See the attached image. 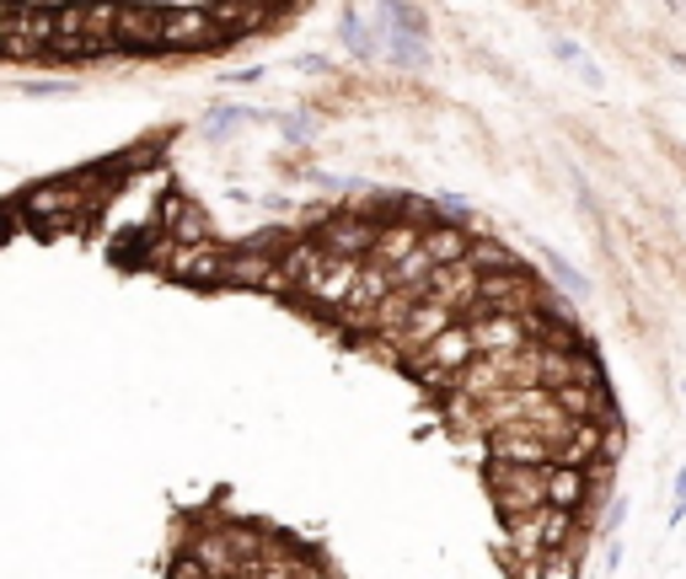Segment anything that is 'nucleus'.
<instances>
[{
	"mask_svg": "<svg viewBox=\"0 0 686 579\" xmlns=\"http://www.w3.org/2000/svg\"><path fill=\"white\" fill-rule=\"evenodd\" d=\"M478 280H483V274H478V269H472L467 258H456V263H445V269H435V274H429V285H424V295H429V301H440L445 312H450V317L461 323V317L472 312V295H478Z\"/></svg>",
	"mask_w": 686,
	"mask_h": 579,
	"instance_id": "obj_8",
	"label": "nucleus"
},
{
	"mask_svg": "<svg viewBox=\"0 0 686 579\" xmlns=\"http://www.w3.org/2000/svg\"><path fill=\"white\" fill-rule=\"evenodd\" d=\"M450 323H456V317L445 312L440 301L418 295V301L407 306V317L398 323V332H392V349H398V360H413V354H418V349H424V343H429V338H435L440 328H450Z\"/></svg>",
	"mask_w": 686,
	"mask_h": 579,
	"instance_id": "obj_6",
	"label": "nucleus"
},
{
	"mask_svg": "<svg viewBox=\"0 0 686 579\" xmlns=\"http://www.w3.org/2000/svg\"><path fill=\"white\" fill-rule=\"evenodd\" d=\"M467 242H472V237H467L456 220H429V226H424V237H418V248L429 252V263H435V269L456 263V258H467Z\"/></svg>",
	"mask_w": 686,
	"mask_h": 579,
	"instance_id": "obj_14",
	"label": "nucleus"
},
{
	"mask_svg": "<svg viewBox=\"0 0 686 579\" xmlns=\"http://www.w3.org/2000/svg\"><path fill=\"white\" fill-rule=\"evenodd\" d=\"M166 579H204L199 558H194V553H177V558H172V569H166Z\"/></svg>",
	"mask_w": 686,
	"mask_h": 579,
	"instance_id": "obj_21",
	"label": "nucleus"
},
{
	"mask_svg": "<svg viewBox=\"0 0 686 579\" xmlns=\"http://www.w3.org/2000/svg\"><path fill=\"white\" fill-rule=\"evenodd\" d=\"M617 569H622V547L611 542V547H606V575H617Z\"/></svg>",
	"mask_w": 686,
	"mask_h": 579,
	"instance_id": "obj_24",
	"label": "nucleus"
},
{
	"mask_svg": "<svg viewBox=\"0 0 686 579\" xmlns=\"http://www.w3.org/2000/svg\"><path fill=\"white\" fill-rule=\"evenodd\" d=\"M671 521H686V467L676 472V510H671Z\"/></svg>",
	"mask_w": 686,
	"mask_h": 579,
	"instance_id": "obj_23",
	"label": "nucleus"
},
{
	"mask_svg": "<svg viewBox=\"0 0 686 579\" xmlns=\"http://www.w3.org/2000/svg\"><path fill=\"white\" fill-rule=\"evenodd\" d=\"M424 226H429V215H381V226H375V242H370V258L392 269L398 258H407V252L418 248Z\"/></svg>",
	"mask_w": 686,
	"mask_h": 579,
	"instance_id": "obj_9",
	"label": "nucleus"
},
{
	"mask_svg": "<svg viewBox=\"0 0 686 579\" xmlns=\"http://www.w3.org/2000/svg\"><path fill=\"white\" fill-rule=\"evenodd\" d=\"M483 446H488V461H521V467H547L553 461V446L531 440L521 429H493V435H483Z\"/></svg>",
	"mask_w": 686,
	"mask_h": 579,
	"instance_id": "obj_12",
	"label": "nucleus"
},
{
	"mask_svg": "<svg viewBox=\"0 0 686 579\" xmlns=\"http://www.w3.org/2000/svg\"><path fill=\"white\" fill-rule=\"evenodd\" d=\"M467 332H472V349H478V354H510V349H525V343H531L525 312H483V317H467Z\"/></svg>",
	"mask_w": 686,
	"mask_h": 579,
	"instance_id": "obj_7",
	"label": "nucleus"
},
{
	"mask_svg": "<svg viewBox=\"0 0 686 579\" xmlns=\"http://www.w3.org/2000/svg\"><path fill=\"white\" fill-rule=\"evenodd\" d=\"M226 33L209 11H194V6H177V11H162L156 17V48H172V54H204V48H220Z\"/></svg>",
	"mask_w": 686,
	"mask_h": 579,
	"instance_id": "obj_4",
	"label": "nucleus"
},
{
	"mask_svg": "<svg viewBox=\"0 0 686 579\" xmlns=\"http://www.w3.org/2000/svg\"><path fill=\"white\" fill-rule=\"evenodd\" d=\"M536 301H542L536 280L515 263V269H504V274H483V280H478V295H472V312H467V317H483V312H531ZM467 317H461V323H467Z\"/></svg>",
	"mask_w": 686,
	"mask_h": 579,
	"instance_id": "obj_5",
	"label": "nucleus"
},
{
	"mask_svg": "<svg viewBox=\"0 0 686 579\" xmlns=\"http://www.w3.org/2000/svg\"><path fill=\"white\" fill-rule=\"evenodd\" d=\"M622 521H628V504H622V499H611V504H606V515H601V526H596V532H601V537H617V526H622Z\"/></svg>",
	"mask_w": 686,
	"mask_h": 579,
	"instance_id": "obj_22",
	"label": "nucleus"
},
{
	"mask_svg": "<svg viewBox=\"0 0 686 579\" xmlns=\"http://www.w3.org/2000/svg\"><path fill=\"white\" fill-rule=\"evenodd\" d=\"M553 54H558L564 65H574V70H579V81H585V86H601V81H606V76H601V65H596V59H590V54H585V48H579L574 39H553Z\"/></svg>",
	"mask_w": 686,
	"mask_h": 579,
	"instance_id": "obj_18",
	"label": "nucleus"
},
{
	"mask_svg": "<svg viewBox=\"0 0 686 579\" xmlns=\"http://www.w3.org/2000/svg\"><path fill=\"white\" fill-rule=\"evenodd\" d=\"M579 558H585V537H574L558 553H542L531 564V579H579Z\"/></svg>",
	"mask_w": 686,
	"mask_h": 579,
	"instance_id": "obj_16",
	"label": "nucleus"
},
{
	"mask_svg": "<svg viewBox=\"0 0 686 579\" xmlns=\"http://www.w3.org/2000/svg\"><path fill=\"white\" fill-rule=\"evenodd\" d=\"M467 263H472L478 274H504V269H515L510 248H499V242H467Z\"/></svg>",
	"mask_w": 686,
	"mask_h": 579,
	"instance_id": "obj_19",
	"label": "nucleus"
},
{
	"mask_svg": "<svg viewBox=\"0 0 686 579\" xmlns=\"http://www.w3.org/2000/svg\"><path fill=\"white\" fill-rule=\"evenodd\" d=\"M483 483L493 504H499V515L510 521V515H525V510H536L542 504V467H521V461H488L483 467Z\"/></svg>",
	"mask_w": 686,
	"mask_h": 579,
	"instance_id": "obj_3",
	"label": "nucleus"
},
{
	"mask_svg": "<svg viewBox=\"0 0 686 579\" xmlns=\"http://www.w3.org/2000/svg\"><path fill=\"white\" fill-rule=\"evenodd\" d=\"M547 274H553V280H558L568 295H590V280H585V274H579L568 258H558V252H547Z\"/></svg>",
	"mask_w": 686,
	"mask_h": 579,
	"instance_id": "obj_20",
	"label": "nucleus"
},
{
	"mask_svg": "<svg viewBox=\"0 0 686 579\" xmlns=\"http://www.w3.org/2000/svg\"><path fill=\"white\" fill-rule=\"evenodd\" d=\"M375 226H381V215H364V209H344L333 205L323 209V220H317V231H312V242L333 258H370V242H375Z\"/></svg>",
	"mask_w": 686,
	"mask_h": 579,
	"instance_id": "obj_1",
	"label": "nucleus"
},
{
	"mask_svg": "<svg viewBox=\"0 0 686 579\" xmlns=\"http://www.w3.org/2000/svg\"><path fill=\"white\" fill-rule=\"evenodd\" d=\"M156 17L151 6H113V43L123 48H156Z\"/></svg>",
	"mask_w": 686,
	"mask_h": 579,
	"instance_id": "obj_13",
	"label": "nucleus"
},
{
	"mask_svg": "<svg viewBox=\"0 0 686 579\" xmlns=\"http://www.w3.org/2000/svg\"><path fill=\"white\" fill-rule=\"evenodd\" d=\"M478 349H472V332H467V323H450V328H440L413 360H403L407 371L418 375V381H435V386H450V375L461 371L467 360H472Z\"/></svg>",
	"mask_w": 686,
	"mask_h": 579,
	"instance_id": "obj_2",
	"label": "nucleus"
},
{
	"mask_svg": "<svg viewBox=\"0 0 686 579\" xmlns=\"http://www.w3.org/2000/svg\"><path fill=\"white\" fill-rule=\"evenodd\" d=\"M375 11H381V22H386L381 39H429V22H424L407 0H375Z\"/></svg>",
	"mask_w": 686,
	"mask_h": 579,
	"instance_id": "obj_15",
	"label": "nucleus"
},
{
	"mask_svg": "<svg viewBox=\"0 0 686 579\" xmlns=\"http://www.w3.org/2000/svg\"><path fill=\"white\" fill-rule=\"evenodd\" d=\"M295 65H301V70H327V59H323V54H301Z\"/></svg>",
	"mask_w": 686,
	"mask_h": 579,
	"instance_id": "obj_25",
	"label": "nucleus"
},
{
	"mask_svg": "<svg viewBox=\"0 0 686 579\" xmlns=\"http://www.w3.org/2000/svg\"><path fill=\"white\" fill-rule=\"evenodd\" d=\"M553 403H558L568 418L617 424V408H611V397H606V381H564V386H553Z\"/></svg>",
	"mask_w": 686,
	"mask_h": 579,
	"instance_id": "obj_11",
	"label": "nucleus"
},
{
	"mask_svg": "<svg viewBox=\"0 0 686 579\" xmlns=\"http://www.w3.org/2000/svg\"><path fill=\"white\" fill-rule=\"evenodd\" d=\"M6 33H11V6L0 0V43H6Z\"/></svg>",
	"mask_w": 686,
	"mask_h": 579,
	"instance_id": "obj_26",
	"label": "nucleus"
},
{
	"mask_svg": "<svg viewBox=\"0 0 686 579\" xmlns=\"http://www.w3.org/2000/svg\"><path fill=\"white\" fill-rule=\"evenodd\" d=\"M338 33H344V48L355 54V59H381V39H375V28L364 22L360 11L349 6L344 11V22H338Z\"/></svg>",
	"mask_w": 686,
	"mask_h": 579,
	"instance_id": "obj_17",
	"label": "nucleus"
},
{
	"mask_svg": "<svg viewBox=\"0 0 686 579\" xmlns=\"http://www.w3.org/2000/svg\"><path fill=\"white\" fill-rule=\"evenodd\" d=\"M392 269L386 263H375V258H360V274H355V290H349V301H344V312L338 317H349V323H364L386 295H392Z\"/></svg>",
	"mask_w": 686,
	"mask_h": 579,
	"instance_id": "obj_10",
	"label": "nucleus"
}]
</instances>
